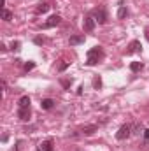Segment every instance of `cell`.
Listing matches in <instances>:
<instances>
[{"mask_svg": "<svg viewBox=\"0 0 149 151\" xmlns=\"http://www.w3.org/2000/svg\"><path fill=\"white\" fill-rule=\"evenodd\" d=\"M70 83H72V81H67V79H63V81H62L63 88H69V86H70Z\"/></svg>", "mask_w": 149, "mask_h": 151, "instance_id": "cell-21", "label": "cell"}, {"mask_svg": "<svg viewBox=\"0 0 149 151\" xmlns=\"http://www.w3.org/2000/svg\"><path fill=\"white\" fill-rule=\"evenodd\" d=\"M137 51H140V42H139V40H132L130 46H128V55L137 53Z\"/></svg>", "mask_w": 149, "mask_h": 151, "instance_id": "cell-8", "label": "cell"}, {"mask_svg": "<svg viewBox=\"0 0 149 151\" xmlns=\"http://www.w3.org/2000/svg\"><path fill=\"white\" fill-rule=\"evenodd\" d=\"M144 137H146V139H149V128H146V130H144Z\"/></svg>", "mask_w": 149, "mask_h": 151, "instance_id": "cell-22", "label": "cell"}, {"mask_svg": "<svg viewBox=\"0 0 149 151\" xmlns=\"http://www.w3.org/2000/svg\"><path fill=\"white\" fill-rule=\"evenodd\" d=\"M42 42H44V40H42L40 37H37V39H35V44H42Z\"/></svg>", "mask_w": 149, "mask_h": 151, "instance_id": "cell-23", "label": "cell"}, {"mask_svg": "<svg viewBox=\"0 0 149 151\" xmlns=\"http://www.w3.org/2000/svg\"><path fill=\"white\" fill-rule=\"evenodd\" d=\"M130 132H132V125H123V127L117 130L116 139H117V141H125V139L130 135Z\"/></svg>", "mask_w": 149, "mask_h": 151, "instance_id": "cell-2", "label": "cell"}, {"mask_svg": "<svg viewBox=\"0 0 149 151\" xmlns=\"http://www.w3.org/2000/svg\"><path fill=\"white\" fill-rule=\"evenodd\" d=\"M67 67H69V62H63V63H60V67H58V70H60V72H63V70H65Z\"/></svg>", "mask_w": 149, "mask_h": 151, "instance_id": "cell-19", "label": "cell"}, {"mask_svg": "<svg viewBox=\"0 0 149 151\" xmlns=\"http://www.w3.org/2000/svg\"><path fill=\"white\" fill-rule=\"evenodd\" d=\"M18 118H19L21 121H28V119H30V107H19Z\"/></svg>", "mask_w": 149, "mask_h": 151, "instance_id": "cell-6", "label": "cell"}, {"mask_svg": "<svg viewBox=\"0 0 149 151\" xmlns=\"http://www.w3.org/2000/svg\"><path fill=\"white\" fill-rule=\"evenodd\" d=\"M146 37H148V40H149V30H146Z\"/></svg>", "mask_w": 149, "mask_h": 151, "instance_id": "cell-24", "label": "cell"}, {"mask_svg": "<svg viewBox=\"0 0 149 151\" xmlns=\"http://www.w3.org/2000/svg\"><path fill=\"white\" fill-rule=\"evenodd\" d=\"M95 21H98L100 25H105L107 23V12H105L104 7H100V9L95 11Z\"/></svg>", "mask_w": 149, "mask_h": 151, "instance_id": "cell-3", "label": "cell"}, {"mask_svg": "<svg viewBox=\"0 0 149 151\" xmlns=\"http://www.w3.org/2000/svg\"><path fill=\"white\" fill-rule=\"evenodd\" d=\"M93 86H95V88H100V86H102V81H100V77H95V79H93Z\"/></svg>", "mask_w": 149, "mask_h": 151, "instance_id": "cell-17", "label": "cell"}, {"mask_svg": "<svg viewBox=\"0 0 149 151\" xmlns=\"http://www.w3.org/2000/svg\"><path fill=\"white\" fill-rule=\"evenodd\" d=\"M2 18H4V21H11V19H12V12L7 11V9H4V11H2Z\"/></svg>", "mask_w": 149, "mask_h": 151, "instance_id": "cell-15", "label": "cell"}, {"mask_svg": "<svg viewBox=\"0 0 149 151\" xmlns=\"http://www.w3.org/2000/svg\"><path fill=\"white\" fill-rule=\"evenodd\" d=\"M84 40H86V37H84V35H72L69 42H70V46H79V44H82Z\"/></svg>", "mask_w": 149, "mask_h": 151, "instance_id": "cell-9", "label": "cell"}, {"mask_svg": "<svg viewBox=\"0 0 149 151\" xmlns=\"http://www.w3.org/2000/svg\"><path fill=\"white\" fill-rule=\"evenodd\" d=\"M47 11H49V4H39L37 9H35L37 14H44V12H47Z\"/></svg>", "mask_w": 149, "mask_h": 151, "instance_id": "cell-12", "label": "cell"}, {"mask_svg": "<svg viewBox=\"0 0 149 151\" xmlns=\"http://www.w3.org/2000/svg\"><path fill=\"white\" fill-rule=\"evenodd\" d=\"M97 130H98V127H97V125H86V127H82V128H81V134H82V135H93Z\"/></svg>", "mask_w": 149, "mask_h": 151, "instance_id": "cell-7", "label": "cell"}, {"mask_svg": "<svg viewBox=\"0 0 149 151\" xmlns=\"http://www.w3.org/2000/svg\"><path fill=\"white\" fill-rule=\"evenodd\" d=\"M11 49H14V51H16V49H19V42H18V40H16V42H12V44H11Z\"/></svg>", "mask_w": 149, "mask_h": 151, "instance_id": "cell-20", "label": "cell"}, {"mask_svg": "<svg viewBox=\"0 0 149 151\" xmlns=\"http://www.w3.org/2000/svg\"><path fill=\"white\" fill-rule=\"evenodd\" d=\"M35 67V63L34 62H28V63H25V70H32Z\"/></svg>", "mask_w": 149, "mask_h": 151, "instance_id": "cell-18", "label": "cell"}, {"mask_svg": "<svg viewBox=\"0 0 149 151\" xmlns=\"http://www.w3.org/2000/svg\"><path fill=\"white\" fill-rule=\"evenodd\" d=\"M18 104H19V107H30V97L28 95H23Z\"/></svg>", "mask_w": 149, "mask_h": 151, "instance_id": "cell-11", "label": "cell"}, {"mask_svg": "<svg viewBox=\"0 0 149 151\" xmlns=\"http://www.w3.org/2000/svg\"><path fill=\"white\" fill-rule=\"evenodd\" d=\"M62 23V18L58 16V14H53L46 23H44V28H53V27H56V25H60Z\"/></svg>", "mask_w": 149, "mask_h": 151, "instance_id": "cell-4", "label": "cell"}, {"mask_svg": "<svg viewBox=\"0 0 149 151\" xmlns=\"http://www.w3.org/2000/svg\"><path fill=\"white\" fill-rule=\"evenodd\" d=\"M126 16H128V9H126L125 5H121V7H119V11H117V18H119V19H123V18H126Z\"/></svg>", "mask_w": 149, "mask_h": 151, "instance_id": "cell-14", "label": "cell"}, {"mask_svg": "<svg viewBox=\"0 0 149 151\" xmlns=\"http://www.w3.org/2000/svg\"><path fill=\"white\" fill-rule=\"evenodd\" d=\"M40 151H42V150H40Z\"/></svg>", "mask_w": 149, "mask_h": 151, "instance_id": "cell-25", "label": "cell"}, {"mask_svg": "<svg viewBox=\"0 0 149 151\" xmlns=\"http://www.w3.org/2000/svg\"><path fill=\"white\" fill-rule=\"evenodd\" d=\"M102 58H104V51H102V47L95 46V47H91V49L88 51L86 63H88V65H97V63H98V60H102Z\"/></svg>", "mask_w": 149, "mask_h": 151, "instance_id": "cell-1", "label": "cell"}, {"mask_svg": "<svg viewBox=\"0 0 149 151\" xmlns=\"http://www.w3.org/2000/svg\"><path fill=\"white\" fill-rule=\"evenodd\" d=\"M130 69H132V72H139V70L142 69V63H140V62H133V63L130 65Z\"/></svg>", "mask_w": 149, "mask_h": 151, "instance_id": "cell-16", "label": "cell"}, {"mask_svg": "<svg viewBox=\"0 0 149 151\" xmlns=\"http://www.w3.org/2000/svg\"><path fill=\"white\" fill-rule=\"evenodd\" d=\"M82 27H84V32H91V30L95 28V18H93V16H86Z\"/></svg>", "mask_w": 149, "mask_h": 151, "instance_id": "cell-5", "label": "cell"}, {"mask_svg": "<svg viewBox=\"0 0 149 151\" xmlns=\"http://www.w3.org/2000/svg\"><path fill=\"white\" fill-rule=\"evenodd\" d=\"M40 150L42 151H54V148H53V142H51V141H44V142L40 144Z\"/></svg>", "mask_w": 149, "mask_h": 151, "instance_id": "cell-13", "label": "cell"}, {"mask_svg": "<svg viewBox=\"0 0 149 151\" xmlns=\"http://www.w3.org/2000/svg\"><path fill=\"white\" fill-rule=\"evenodd\" d=\"M40 106H42V109L47 111V109H51V107L54 106V100H53V99H44V100L40 102Z\"/></svg>", "mask_w": 149, "mask_h": 151, "instance_id": "cell-10", "label": "cell"}]
</instances>
